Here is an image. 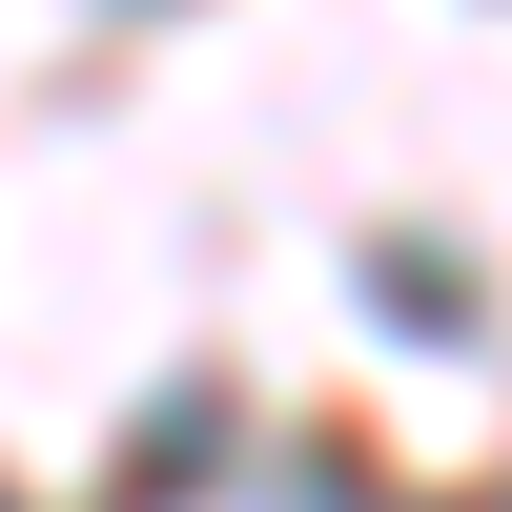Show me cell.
<instances>
[{
  "label": "cell",
  "mask_w": 512,
  "mask_h": 512,
  "mask_svg": "<svg viewBox=\"0 0 512 512\" xmlns=\"http://www.w3.org/2000/svg\"><path fill=\"white\" fill-rule=\"evenodd\" d=\"M308 512H369V492H308Z\"/></svg>",
  "instance_id": "6da1fadb"
}]
</instances>
